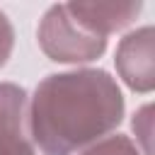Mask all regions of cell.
Instances as JSON below:
<instances>
[{"instance_id":"cell-7","label":"cell","mask_w":155,"mask_h":155,"mask_svg":"<svg viewBox=\"0 0 155 155\" xmlns=\"http://www.w3.org/2000/svg\"><path fill=\"white\" fill-rule=\"evenodd\" d=\"M12 48H15V27L7 19V15L0 10V68L10 61Z\"/></svg>"},{"instance_id":"cell-6","label":"cell","mask_w":155,"mask_h":155,"mask_svg":"<svg viewBox=\"0 0 155 155\" xmlns=\"http://www.w3.org/2000/svg\"><path fill=\"white\" fill-rule=\"evenodd\" d=\"M80 155H140V150L128 136L116 133V136H107V138L92 143Z\"/></svg>"},{"instance_id":"cell-5","label":"cell","mask_w":155,"mask_h":155,"mask_svg":"<svg viewBox=\"0 0 155 155\" xmlns=\"http://www.w3.org/2000/svg\"><path fill=\"white\" fill-rule=\"evenodd\" d=\"M68 7L87 29L107 39L109 34L133 24L143 2H68Z\"/></svg>"},{"instance_id":"cell-1","label":"cell","mask_w":155,"mask_h":155,"mask_svg":"<svg viewBox=\"0 0 155 155\" xmlns=\"http://www.w3.org/2000/svg\"><path fill=\"white\" fill-rule=\"evenodd\" d=\"M124 119V94L102 68L46 75L29 102V136L44 155H75Z\"/></svg>"},{"instance_id":"cell-2","label":"cell","mask_w":155,"mask_h":155,"mask_svg":"<svg viewBox=\"0 0 155 155\" xmlns=\"http://www.w3.org/2000/svg\"><path fill=\"white\" fill-rule=\"evenodd\" d=\"M36 39L46 58L56 63H90L107 51V39L87 29L68 7V2L51 5L36 29Z\"/></svg>"},{"instance_id":"cell-3","label":"cell","mask_w":155,"mask_h":155,"mask_svg":"<svg viewBox=\"0 0 155 155\" xmlns=\"http://www.w3.org/2000/svg\"><path fill=\"white\" fill-rule=\"evenodd\" d=\"M153 41L155 31L153 27H140L131 34H126L114 53V65L119 78L140 94L153 92L155 87V68H153Z\"/></svg>"},{"instance_id":"cell-4","label":"cell","mask_w":155,"mask_h":155,"mask_svg":"<svg viewBox=\"0 0 155 155\" xmlns=\"http://www.w3.org/2000/svg\"><path fill=\"white\" fill-rule=\"evenodd\" d=\"M0 155H36L29 136L27 90L15 82H0Z\"/></svg>"}]
</instances>
